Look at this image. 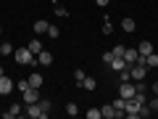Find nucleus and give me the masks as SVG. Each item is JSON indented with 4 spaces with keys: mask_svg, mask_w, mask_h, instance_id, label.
I'll list each match as a JSON object with an SVG mask.
<instances>
[{
    "mask_svg": "<svg viewBox=\"0 0 158 119\" xmlns=\"http://www.w3.org/2000/svg\"><path fill=\"white\" fill-rule=\"evenodd\" d=\"M121 29L124 32H135V19H121Z\"/></svg>",
    "mask_w": 158,
    "mask_h": 119,
    "instance_id": "nucleus-17",
    "label": "nucleus"
},
{
    "mask_svg": "<svg viewBox=\"0 0 158 119\" xmlns=\"http://www.w3.org/2000/svg\"><path fill=\"white\" fill-rule=\"evenodd\" d=\"M16 87H19V90H29V87H32V85H29V79H19V82H16Z\"/></svg>",
    "mask_w": 158,
    "mask_h": 119,
    "instance_id": "nucleus-24",
    "label": "nucleus"
},
{
    "mask_svg": "<svg viewBox=\"0 0 158 119\" xmlns=\"http://www.w3.org/2000/svg\"><path fill=\"white\" fill-rule=\"evenodd\" d=\"M56 13H58L61 19H66V16H69V11H66V8H61V6H56Z\"/></svg>",
    "mask_w": 158,
    "mask_h": 119,
    "instance_id": "nucleus-28",
    "label": "nucleus"
},
{
    "mask_svg": "<svg viewBox=\"0 0 158 119\" xmlns=\"http://www.w3.org/2000/svg\"><path fill=\"white\" fill-rule=\"evenodd\" d=\"M111 61H113V53H111V51L103 53V64H111Z\"/></svg>",
    "mask_w": 158,
    "mask_h": 119,
    "instance_id": "nucleus-29",
    "label": "nucleus"
},
{
    "mask_svg": "<svg viewBox=\"0 0 158 119\" xmlns=\"http://www.w3.org/2000/svg\"><path fill=\"white\" fill-rule=\"evenodd\" d=\"M37 64H42V66H50V64H53V53L42 48V51L37 53Z\"/></svg>",
    "mask_w": 158,
    "mask_h": 119,
    "instance_id": "nucleus-7",
    "label": "nucleus"
},
{
    "mask_svg": "<svg viewBox=\"0 0 158 119\" xmlns=\"http://www.w3.org/2000/svg\"><path fill=\"white\" fill-rule=\"evenodd\" d=\"M66 114H69V117H77V114H79L77 103H66Z\"/></svg>",
    "mask_w": 158,
    "mask_h": 119,
    "instance_id": "nucleus-22",
    "label": "nucleus"
},
{
    "mask_svg": "<svg viewBox=\"0 0 158 119\" xmlns=\"http://www.w3.org/2000/svg\"><path fill=\"white\" fill-rule=\"evenodd\" d=\"M29 85H32V87H37V90H40V87H42V82H45V79H42V74H37V72H34V74H29Z\"/></svg>",
    "mask_w": 158,
    "mask_h": 119,
    "instance_id": "nucleus-13",
    "label": "nucleus"
},
{
    "mask_svg": "<svg viewBox=\"0 0 158 119\" xmlns=\"http://www.w3.org/2000/svg\"><path fill=\"white\" fill-rule=\"evenodd\" d=\"M145 66H150V69L158 66V53H156V51H153L150 56H145Z\"/></svg>",
    "mask_w": 158,
    "mask_h": 119,
    "instance_id": "nucleus-15",
    "label": "nucleus"
},
{
    "mask_svg": "<svg viewBox=\"0 0 158 119\" xmlns=\"http://www.w3.org/2000/svg\"><path fill=\"white\" fill-rule=\"evenodd\" d=\"M135 90H137V87L132 85V79H127V82H121V85H118V95H121V98H127V101H129V98L135 95Z\"/></svg>",
    "mask_w": 158,
    "mask_h": 119,
    "instance_id": "nucleus-3",
    "label": "nucleus"
},
{
    "mask_svg": "<svg viewBox=\"0 0 158 119\" xmlns=\"http://www.w3.org/2000/svg\"><path fill=\"white\" fill-rule=\"evenodd\" d=\"M98 6H108V3H111V0H95Z\"/></svg>",
    "mask_w": 158,
    "mask_h": 119,
    "instance_id": "nucleus-31",
    "label": "nucleus"
},
{
    "mask_svg": "<svg viewBox=\"0 0 158 119\" xmlns=\"http://www.w3.org/2000/svg\"><path fill=\"white\" fill-rule=\"evenodd\" d=\"M0 34H3V27H0Z\"/></svg>",
    "mask_w": 158,
    "mask_h": 119,
    "instance_id": "nucleus-34",
    "label": "nucleus"
},
{
    "mask_svg": "<svg viewBox=\"0 0 158 119\" xmlns=\"http://www.w3.org/2000/svg\"><path fill=\"white\" fill-rule=\"evenodd\" d=\"M13 56H16L19 64H37V56H34L29 48H16V51H13Z\"/></svg>",
    "mask_w": 158,
    "mask_h": 119,
    "instance_id": "nucleus-1",
    "label": "nucleus"
},
{
    "mask_svg": "<svg viewBox=\"0 0 158 119\" xmlns=\"http://www.w3.org/2000/svg\"><path fill=\"white\" fill-rule=\"evenodd\" d=\"M0 42H3V40H0Z\"/></svg>",
    "mask_w": 158,
    "mask_h": 119,
    "instance_id": "nucleus-35",
    "label": "nucleus"
},
{
    "mask_svg": "<svg viewBox=\"0 0 158 119\" xmlns=\"http://www.w3.org/2000/svg\"><path fill=\"white\" fill-rule=\"evenodd\" d=\"M48 27H50V24H48L45 19H37V21H34V32H37V34H45Z\"/></svg>",
    "mask_w": 158,
    "mask_h": 119,
    "instance_id": "nucleus-14",
    "label": "nucleus"
},
{
    "mask_svg": "<svg viewBox=\"0 0 158 119\" xmlns=\"http://www.w3.org/2000/svg\"><path fill=\"white\" fill-rule=\"evenodd\" d=\"M108 66H111L113 72H124V69H129V64H127L124 58H116V56H113V61L108 64Z\"/></svg>",
    "mask_w": 158,
    "mask_h": 119,
    "instance_id": "nucleus-9",
    "label": "nucleus"
},
{
    "mask_svg": "<svg viewBox=\"0 0 158 119\" xmlns=\"http://www.w3.org/2000/svg\"><path fill=\"white\" fill-rule=\"evenodd\" d=\"M111 32H113V27H111V21L106 19V24H103V34H111Z\"/></svg>",
    "mask_w": 158,
    "mask_h": 119,
    "instance_id": "nucleus-27",
    "label": "nucleus"
},
{
    "mask_svg": "<svg viewBox=\"0 0 158 119\" xmlns=\"http://www.w3.org/2000/svg\"><path fill=\"white\" fill-rule=\"evenodd\" d=\"M37 103H40V108H42V111H45V114H50V108H53V103L48 101V98H42V101H37Z\"/></svg>",
    "mask_w": 158,
    "mask_h": 119,
    "instance_id": "nucleus-21",
    "label": "nucleus"
},
{
    "mask_svg": "<svg viewBox=\"0 0 158 119\" xmlns=\"http://www.w3.org/2000/svg\"><path fill=\"white\" fill-rule=\"evenodd\" d=\"M150 111H158V95H156V98L150 101Z\"/></svg>",
    "mask_w": 158,
    "mask_h": 119,
    "instance_id": "nucleus-30",
    "label": "nucleus"
},
{
    "mask_svg": "<svg viewBox=\"0 0 158 119\" xmlns=\"http://www.w3.org/2000/svg\"><path fill=\"white\" fill-rule=\"evenodd\" d=\"M0 56H13V45L11 42H0Z\"/></svg>",
    "mask_w": 158,
    "mask_h": 119,
    "instance_id": "nucleus-16",
    "label": "nucleus"
},
{
    "mask_svg": "<svg viewBox=\"0 0 158 119\" xmlns=\"http://www.w3.org/2000/svg\"><path fill=\"white\" fill-rule=\"evenodd\" d=\"M24 114H27V117H32V119H45V117H48V114L40 108V103H27Z\"/></svg>",
    "mask_w": 158,
    "mask_h": 119,
    "instance_id": "nucleus-2",
    "label": "nucleus"
},
{
    "mask_svg": "<svg viewBox=\"0 0 158 119\" xmlns=\"http://www.w3.org/2000/svg\"><path fill=\"white\" fill-rule=\"evenodd\" d=\"M124 51H127L124 45H116V48H113L111 53H113V56H116V58H124Z\"/></svg>",
    "mask_w": 158,
    "mask_h": 119,
    "instance_id": "nucleus-23",
    "label": "nucleus"
},
{
    "mask_svg": "<svg viewBox=\"0 0 158 119\" xmlns=\"http://www.w3.org/2000/svg\"><path fill=\"white\" fill-rule=\"evenodd\" d=\"M100 117L103 119H116V108L111 103H106V106H100Z\"/></svg>",
    "mask_w": 158,
    "mask_h": 119,
    "instance_id": "nucleus-10",
    "label": "nucleus"
},
{
    "mask_svg": "<svg viewBox=\"0 0 158 119\" xmlns=\"http://www.w3.org/2000/svg\"><path fill=\"white\" fill-rule=\"evenodd\" d=\"M48 34H50L53 40H58V34H61V32H58V27H48Z\"/></svg>",
    "mask_w": 158,
    "mask_h": 119,
    "instance_id": "nucleus-26",
    "label": "nucleus"
},
{
    "mask_svg": "<svg viewBox=\"0 0 158 119\" xmlns=\"http://www.w3.org/2000/svg\"><path fill=\"white\" fill-rule=\"evenodd\" d=\"M27 48H29V51H32V53H34V56H37V53H40V51H42V42H40V40H32V42H29V45H27Z\"/></svg>",
    "mask_w": 158,
    "mask_h": 119,
    "instance_id": "nucleus-18",
    "label": "nucleus"
},
{
    "mask_svg": "<svg viewBox=\"0 0 158 119\" xmlns=\"http://www.w3.org/2000/svg\"><path fill=\"white\" fill-rule=\"evenodd\" d=\"M19 114H24V108H21V103H13V106L8 108L6 114H3V117H6V119H13V117H19Z\"/></svg>",
    "mask_w": 158,
    "mask_h": 119,
    "instance_id": "nucleus-12",
    "label": "nucleus"
},
{
    "mask_svg": "<svg viewBox=\"0 0 158 119\" xmlns=\"http://www.w3.org/2000/svg\"><path fill=\"white\" fill-rule=\"evenodd\" d=\"M82 87H85V90H95V87H98V82H95L92 77H85V82H82Z\"/></svg>",
    "mask_w": 158,
    "mask_h": 119,
    "instance_id": "nucleus-19",
    "label": "nucleus"
},
{
    "mask_svg": "<svg viewBox=\"0 0 158 119\" xmlns=\"http://www.w3.org/2000/svg\"><path fill=\"white\" fill-rule=\"evenodd\" d=\"M137 53H140V56H150V53H153V42H148V40H142L140 45H137Z\"/></svg>",
    "mask_w": 158,
    "mask_h": 119,
    "instance_id": "nucleus-11",
    "label": "nucleus"
},
{
    "mask_svg": "<svg viewBox=\"0 0 158 119\" xmlns=\"http://www.w3.org/2000/svg\"><path fill=\"white\" fill-rule=\"evenodd\" d=\"M87 119H100V108H90L87 111Z\"/></svg>",
    "mask_w": 158,
    "mask_h": 119,
    "instance_id": "nucleus-25",
    "label": "nucleus"
},
{
    "mask_svg": "<svg viewBox=\"0 0 158 119\" xmlns=\"http://www.w3.org/2000/svg\"><path fill=\"white\" fill-rule=\"evenodd\" d=\"M21 95H24V103H37L40 101V90L37 87H29V90H24Z\"/></svg>",
    "mask_w": 158,
    "mask_h": 119,
    "instance_id": "nucleus-5",
    "label": "nucleus"
},
{
    "mask_svg": "<svg viewBox=\"0 0 158 119\" xmlns=\"http://www.w3.org/2000/svg\"><path fill=\"white\" fill-rule=\"evenodd\" d=\"M111 106L116 108V119H121V117H124V111H127V98H121V95H118L116 101L111 103Z\"/></svg>",
    "mask_w": 158,
    "mask_h": 119,
    "instance_id": "nucleus-4",
    "label": "nucleus"
},
{
    "mask_svg": "<svg viewBox=\"0 0 158 119\" xmlns=\"http://www.w3.org/2000/svg\"><path fill=\"white\" fill-rule=\"evenodd\" d=\"M11 90H13V79L3 74V77H0V95H8Z\"/></svg>",
    "mask_w": 158,
    "mask_h": 119,
    "instance_id": "nucleus-6",
    "label": "nucleus"
},
{
    "mask_svg": "<svg viewBox=\"0 0 158 119\" xmlns=\"http://www.w3.org/2000/svg\"><path fill=\"white\" fill-rule=\"evenodd\" d=\"M85 77H87V74L82 72V69H77V72H74V82H77L79 87H82V82H85Z\"/></svg>",
    "mask_w": 158,
    "mask_h": 119,
    "instance_id": "nucleus-20",
    "label": "nucleus"
},
{
    "mask_svg": "<svg viewBox=\"0 0 158 119\" xmlns=\"http://www.w3.org/2000/svg\"><path fill=\"white\" fill-rule=\"evenodd\" d=\"M150 90H153V93H156V95H158V82H156V85H153V87H150Z\"/></svg>",
    "mask_w": 158,
    "mask_h": 119,
    "instance_id": "nucleus-32",
    "label": "nucleus"
},
{
    "mask_svg": "<svg viewBox=\"0 0 158 119\" xmlns=\"http://www.w3.org/2000/svg\"><path fill=\"white\" fill-rule=\"evenodd\" d=\"M3 74H6V69H3V66H0V77H3Z\"/></svg>",
    "mask_w": 158,
    "mask_h": 119,
    "instance_id": "nucleus-33",
    "label": "nucleus"
},
{
    "mask_svg": "<svg viewBox=\"0 0 158 119\" xmlns=\"http://www.w3.org/2000/svg\"><path fill=\"white\" fill-rule=\"evenodd\" d=\"M137 58H140L137 48H127V51H124V61L129 64V66H132V64H137Z\"/></svg>",
    "mask_w": 158,
    "mask_h": 119,
    "instance_id": "nucleus-8",
    "label": "nucleus"
}]
</instances>
